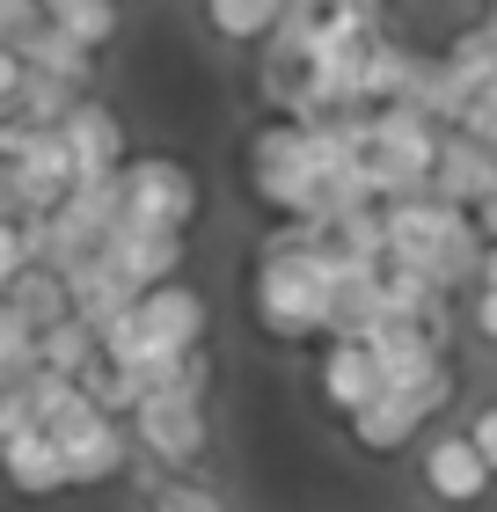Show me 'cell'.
<instances>
[{
    "label": "cell",
    "mask_w": 497,
    "mask_h": 512,
    "mask_svg": "<svg viewBox=\"0 0 497 512\" xmlns=\"http://www.w3.org/2000/svg\"><path fill=\"white\" fill-rule=\"evenodd\" d=\"M249 308H256V330L271 344L322 337V322H329V242H322V227L286 220L278 235H264L256 271H249Z\"/></svg>",
    "instance_id": "cell-1"
},
{
    "label": "cell",
    "mask_w": 497,
    "mask_h": 512,
    "mask_svg": "<svg viewBox=\"0 0 497 512\" xmlns=\"http://www.w3.org/2000/svg\"><path fill=\"white\" fill-rule=\"evenodd\" d=\"M381 264H402V271H424L439 293H454L476 278V256H483V235L461 205H439L432 191L424 198H402V205H381Z\"/></svg>",
    "instance_id": "cell-2"
},
{
    "label": "cell",
    "mask_w": 497,
    "mask_h": 512,
    "mask_svg": "<svg viewBox=\"0 0 497 512\" xmlns=\"http://www.w3.org/2000/svg\"><path fill=\"white\" fill-rule=\"evenodd\" d=\"M249 191L271 205L278 220H307L322 227V161L307 147V132L293 118H278L249 139Z\"/></svg>",
    "instance_id": "cell-3"
},
{
    "label": "cell",
    "mask_w": 497,
    "mask_h": 512,
    "mask_svg": "<svg viewBox=\"0 0 497 512\" xmlns=\"http://www.w3.org/2000/svg\"><path fill=\"white\" fill-rule=\"evenodd\" d=\"M117 213L139 227H161V235H191L205 213V191L176 154H139L117 169Z\"/></svg>",
    "instance_id": "cell-4"
},
{
    "label": "cell",
    "mask_w": 497,
    "mask_h": 512,
    "mask_svg": "<svg viewBox=\"0 0 497 512\" xmlns=\"http://www.w3.org/2000/svg\"><path fill=\"white\" fill-rule=\"evenodd\" d=\"M205 330H212V308L198 286H183V278H169V286H147L132 300V344H139V374L161 359H183V352H205Z\"/></svg>",
    "instance_id": "cell-5"
},
{
    "label": "cell",
    "mask_w": 497,
    "mask_h": 512,
    "mask_svg": "<svg viewBox=\"0 0 497 512\" xmlns=\"http://www.w3.org/2000/svg\"><path fill=\"white\" fill-rule=\"evenodd\" d=\"M132 432H139V454L161 461V469H198L212 454V403H183V395H139L132 410Z\"/></svg>",
    "instance_id": "cell-6"
},
{
    "label": "cell",
    "mask_w": 497,
    "mask_h": 512,
    "mask_svg": "<svg viewBox=\"0 0 497 512\" xmlns=\"http://www.w3.org/2000/svg\"><path fill=\"white\" fill-rule=\"evenodd\" d=\"M59 447V469H66V491H96V483L110 476H125V454H132V439L117 417L103 410H81L74 425H59V432H44Z\"/></svg>",
    "instance_id": "cell-7"
},
{
    "label": "cell",
    "mask_w": 497,
    "mask_h": 512,
    "mask_svg": "<svg viewBox=\"0 0 497 512\" xmlns=\"http://www.w3.org/2000/svg\"><path fill=\"white\" fill-rule=\"evenodd\" d=\"M59 147H66V169H74V183H110V176L132 161L117 110L96 103V96H81V103L59 118Z\"/></svg>",
    "instance_id": "cell-8"
},
{
    "label": "cell",
    "mask_w": 497,
    "mask_h": 512,
    "mask_svg": "<svg viewBox=\"0 0 497 512\" xmlns=\"http://www.w3.org/2000/svg\"><path fill=\"white\" fill-rule=\"evenodd\" d=\"M103 264L125 278L132 293H147V286H169V278L183 271V256H191V235H161V227H139V220H117L110 235H103Z\"/></svg>",
    "instance_id": "cell-9"
},
{
    "label": "cell",
    "mask_w": 497,
    "mask_h": 512,
    "mask_svg": "<svg viewBox=\"0 0 497 512\" xmlns=\"http://www.w3.org/2000/svg\"><path fill=\"white\" fill-rule=\"evenodd\" d=\"M497 191V147L468 132H439V154H432V198L439 205H461V213H476V205Z\"/></svg>",
    "instance_id": "cell-10"
},
{
    "label": "cell",
    "mask_w": 497,
    "mask_h": 512,
    "mask_svg": "<svg viewBox=\"0 0 497 512\" xmlns=\"http://www.w3.org/2000/svg\"><path fill=\"white\" fill-rule=\"evenodd\" d=\"M315 395H322V410H366L373 395H381V366H373L366 352V337H322V359H315Z\"/></svg>",
    "instance_id": "cell-11"
},
{
    "label": "cell",
    "mask_w": 497,
    "mask_h": 512,
    "mask_svg": "<svg viewBox=\"0 0 497 512\" xmlns=\"http://www.w3.org/2000/svg\"><path fill=\"white\" fill-rule=\"evenodd\" d=\"M417 469H424V491L446 498V505H483V491H490V469H483V454L468 447V432H432L424 454H417Z\"/></svg>",
    "instance_id": "cell-12"
},
{
    "label": "cell",
    "mask_w": 497,
    "mask_h": 512,
    "mask_svg": "<svg viewBox=\"0 0 497 512\" xmlns=\"http://www.w3.org/2000/svg\"><path fill=\"white\" fill-rule=\"evenodd\" d=\"M344 425H351V447H359V454H402V447H410V439H417L424 425H432V417L417 410V395H395V388H381L366 410H351Z\"/></svg>",
    "instance_id": "cell-13"
},
{
    "label": "cell",
    "mask_w": 497,
    "mask_h": 512,
    "mask_svg": "<svg viewBox=\"0 0 497 512\" xmlns=\"http://www.w3.org/2000/svg\"><path fill=\"white\" fill-rule=\"evenodd\" d=\"M0 476H8L15 498H66V469H59V447L44 439L37 425H22L0 439Z\"/></svg>",
    "instance_id": "cell-14"
},
{
    "label": "cell",
    "mask_w": 497,
    "mask_h": 512,
    "mask_svg": "<svg viewBox=\"0 0 497 512\" xmlns=\"http://www.w3.org/2000/svg\"><path fill=\"white\" fill-rule=\"evenodd\" d=\"M0 300H8V315L30 337L52 330V322H66V286H59V271H44V264H22L8 286H0Z\"/></svg>",
    "instance_id": "cell-15"
},
{
    "label": "cell",
    "mask_w": 497,
    "mask_h": 512,
    "mask_svg": "<svg viewBox=\"0 0 497 512\" xmlns=\"http://www.w3.org/2000/svg\"><path fill=\"white\" fill-rule=\"evenodd\" d=\"M30 74H52V81H66V88H88L96 81V52H81L66 30H52V22H37L30 37H22V52H15Z\"/></svg>",
    "instance_id": "cell-16"
},
{
    "label": "cell",
    "mask_w": 497,
    "mask_h": 512,
    "mask_svg": "<svg viewBox=\"0 0 497 512\" xmlns=\"http://www.w3.org/2000/svg\"><path fill=\"white\" fill-rule=\"evenodd\" d=\"M37 366L44 374H66V381H81L88 366H96V330L88 322H52V330H37Z\"/></svg>",
    "instance_id": "cell-17"
},
{
    "label": "cell",
    "mask_w": 497,
    "mask_h": 512,
    "mask_svg": "<svg viewBox=\"0 0 497 512\" xmlns=\"http://www.w3.org/2000/svg\"><path fill=\"white\" fill-rule=\"evenodd\" d=\"M81 103V88H66V81H52V74H30V66H22V88H15V118L30 125V132H59V118L66 110Z\"/></svg>",
    "instance_id": "cell-18"
},
{
    "label": "cell",
    "mask_w": 497,
    "mask_h": 512,
    "mask_svg": "<svg viewBox=\"0 0 497 512\" xmlns=\"http://www.w3.org/2000/svg\"><path fill=\"white\" fill-rule=\"evenodd\" d=\"M278 8H286V0H205V22L227 44H264L278 30Z\"/></svg>",
    "instance_id": "cell-19"
},
{
    "label": "cell",
    "mask_w": 497,
    "mask_h": 512,
    "mask_svg": "<svg viewBox=\"0 0 497 512\" xmlns=\"http://www.w3.org/2000/svg\"><path fill=\"white\" fill-rule=\"evenodd\" d=\"M52 30H66L81 44V52H103V44L117 37V0H66L59 15H44Z\"/></svg>",
    "instance_id": "cell-20"
},
{
    "label": "cell",
    "mask_w": 497,
    "mask_h": 512,
    "mask_svg": "<svg viewBox=\"0 0 497 512\" xmlns=\"http://www.w3.org/2000/svg\"><path fill=\"white\" fill-rule=\"evenodd\" d=\"M439 66H446V81H454L461 96H476V88H490V81H497V52H490V44H483L476 30H461L454 44H446Z\"/></svg>",
    "instance_id": "cell-21"
},
{
    "label": "cell",
    "mask_w": 497,
    "mask_h": 512,
    "mask_svg": "<svg viewBox=\"0 0 497 512\" xmlns=\"http://www.w3.org/2000/svg\"><path fill=\"white\" fill-rule=\"evenodd\" d=\"M147 512H227V498L198 476H176V483H161V491H147Z\"/></svg>",
    "instance_id": "cell-22"
},
{
    "label": "cell",
    "mask_w": 497,
    "mask_h": 512,
    "mask_svg": "<svg viewBox=\"0 0 497 512\" xmlns=\"http://www.w3.org/2000/svg\"><path fill=\"white\" fill-rule=\"evenodd\" d=\"M337 8H344V0H286V8H278V30L307 44V37H315V30H322V22L337 15Z\"/></svg>",
    "instance_id": "cell-23"
},
{
    "label": "cell",
    "mask_w": 497,
    "mask_h": 512,
    "mask_svg": "<svg viewBox=\"0 0 497 512\" xmlns=\"http://www.w3.org/2000/svg\"><path fill=\"white\" fill-rule=\"evenodd\" d=\"M454 132H468V139H483V147H497V81L476 88V96L461 103V125H454Z\"/></svg>",
    "instance_id": "cell-24"
},
{
    "label": "cell",
    "mask_w": 497,
    "mask_h": 512,
    "mask_svg": "<svg viewBox=\"0 0 497 512\" xmlns=\"http://www.w3.org/2000/svg\"><path fill=\"white\" fill-rule=\"evenodd\" d=\"M44 22L37 0H0V52H22V37H30Z\"/></svg>",
    "instance_id": "cell-25"
},
{
    "label": "cell",
    "mask_w": 497,
    "mask_h": 512,
    "mask_svg": "<svg viewBox=\"0 0 497 512\" xmlns=\"http://www.w3.org/2000/svg\"><path fill=\"white\" fill-rule=\"evenodd\" d=\"M468 447L483 454V469H490V483H497V395H490L476 417H468Z\"/></svg>",
    "instance_id": "cell-26"
},
{
    "label": "cell",
    "mask_w": 497,
    "mask_h": 512,
    "mask_svg": "<svg viewBox=\"0 0 497 512\" xmlns=\"http://www.w3.org/2000/svg\"><path fill=\"white\" fill-rule=\"evenodd\" d=\"M30 264V249H22V220H0V286Z\"/></svg>",
    "instance_id": "cell-27"
},
{
    "label": "cell",
    "mask_w": 497,
    "mask_h": 512,
    "mask_svg": "<svg viewBox=\"0 0 497 512\" xmlns=\"http://www.w3.org/2000/svg\"><path fill=\"white\" fill-rule=\"evenodd\" d=\"M22 139H30V125H22L15 110L0 103V161H15V147H22Z\"/></svg>",
    "instance_id": "cell-28"
},
{
    "label": "cell",
    "mask_w": 497,
    "mask_h": 512,
    "mask_svg": "<svg viewBox=\"0 0 497 512\" xmlns=\"http://www.w3.org/2000/svg\"><path fill=\"white\" fill-rule=\"evenodd\" d=\"M468 322H476V337H483V344H497V293H476Z\"/></svg>",
    "instance_id": "cell-29"
},
{
    "label": "cell",
    "mask_w": 497,
    "mask_h": 512,
    "mask_svg": "<svg viewBox=\"0 0 497 512\" xmlns=\"http://www.w3.org/2000/svg\"><path fill=\"white\" fill-rule=\"evenodd\" d=\"M476 293H497V242H483L476 256Z\"/></svg>",
    "instance_id": "cell-30"
},
{
    "label": "cell",
    "mask_w": 497,
    "mask_h": 512,
    "mask_svg": "<svg viewBox=\"0 0 497 512\" xmlns=\"http://www.w3.org/2000/svg\"><path fill=\"white\" fill-rule=\"evenodd\" d=\"M15 88H22V59L0 52V103H15Z\"/></svg>",
    "instance_id": "cell-31"
},
{
    "label": "cell",
    "mask_w": 497,
    "mask_h": 512,
    "mask_svg": "<svg viewBox=\"0 0 497 512\" xmlns=\"http://www.w3.org/2000/svg\"><path fill=\"white\" fill-rule=\"evenodd\" d=\"M468 220H476V235H483V242H497V191H490V198H483Z\"/></svg>",
    "instance_id": "cell-32"
},
{
    "label": "cell",
    "mask_w": 497,
    "mask_h": 512,
    "mask_svg": "<svg viewBox=\"0 0 497 512\" xmlns=\"http://www.w3.org/2000/svg\"><path fill=\"white\" fill-rule=\"evenodd\" d=\"M476 37H483V44H490V52H497V8H490V15L476 22Z\"/></svg>",
    "instance_id": "cell-33"
},
{
    "label": "cell",
    "mask_w": 497,
    "mask_h": 512,
    "mask_svg": "<svg viewBox=\"0 0 497 512\" xmlns=\"http://www.w3.org/2000/svg\"><path fill=\"white\" fill-rule=\"evenodd\" d=\"M37 8H44V15H59V8H66V0H37Z\"/></svg>",
    "instance_id": "cell-34"
},
{
    "label": "cell",
    "mask_w": 497,
    "mask_h": 512,
    "mask_svg": "<svg viewBox=\"0 0 497 512\" xmlns=\"http://www.w3.org/2000/svg\"><path fill=\"white\" fill-rule=\"evenodd\" d=\"M366 8H388V0H366Z\"/></svg>",
    "instance_id": "cell-35"
},
{
    "label": "cell",
    "mask_w": 497,
    "mask_h": 512,
    "mask_svg": "<svg viewBox=\"0 0 497 512\" xmlns=\"http://www.w3.org/2000/svg\"><path fill=\"white\" fill-rule=\"evenodd\" d=\"M483 8H497V0H483Z\"/></svg>",
    "instance_id": "cell-36"
}]
</instances>
